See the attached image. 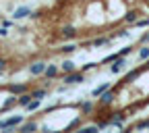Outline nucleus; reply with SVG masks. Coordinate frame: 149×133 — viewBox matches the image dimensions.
<instances>
[{
  "label": "nucleus",
  "mask_w": 149,
  "mask_h": 133,
  "mask_svg": "<svg viewBox=\"0 0 149 133\" xmlns=\"http://www.w3.org/2000/svg\"><path fill=\"white\" fill-rule=\"evenodd\" d=\"M23 125V117L17 115V117H8L4 121H0V131H6V129H15V127H21Z\"/></svg>",
  "instance_id": "obj_1"
},
{
  "label": "nucleus",
  "mask_w": 149,
  "mask_h": 133,
  "mask_svg": "<svg viewBox=\"0 0 149 133\" xmlns=\"http://www.w3.org/2000/svg\"><path fill=\"white\" fill-rule=\"evenodd\" d=\"M62 81H64L66 85H74V83L85 81V75H83V71H81V73H77V71H72V73H62Z\"/></svg>",
  "instance_id": "obj_2"
},
{
  "label": "nucleus",
  "mask_w": 149,
  "mask_h": 133,
  "mask_svg": "<svg viewBox=\"0 0 149 133\" xmlns=\"http://www.w3.org/2000/svg\"><path fill=\"white\" fill-rule=\"evenodd\" d=\"M46 63L44 61H37V63H33V65H29V73L33 75V77H40V75H44L46 73Z\"/></svg>",
  "instance_id": "obj_3"
},
{
  "label": "nucleus",
  "mask_w": 149,
  "mask_h": 133,
  "mask_svg": "<svg viewBox=\"0 0 149 133\" xmlns=\"http://www.w3.org/2000/svg\"><path fill=\"white\" fill-rule=\"evenodd\" d=\"M143 71H147V67H145V65H143V67H139V69H133L128 75H124V77H122V83H133V81L139 77V75H141Z\"/></svg>",
  "instance_id": "obj_4"
},
{
  "label": "nucleus",
  "mask_w": 149,
  "mask_h": 133,
  "mask_svg": "<svg viewBox=\"0 0 149 133\" xmlns=\"http://www.w3.org/2000/svg\"><path fill=\"white\" fill-rule=\"evenodd\" d=\"M112 102H114V89H106L100 96V106H110Z\"/></svg>",
  "instance_id": "obj_5"
},
{
  "label": "nucleus",
  "mask_w": 149,
  "mask_h": 133,
  "mask_svg": "<svg viewBox=\"0 0 149 133\" xmlns=\"http://www.w3.org/2000/svg\"><path fill=\"white\" fill-rule=\"evenodd\" d=\"M124 121H126V112H114L110 117V125H114V127H122Z\"/></svg>",
  "instance_id": "obj_6"
},
{
  "label": "nucleus",
  "mask_w": 149,
  "mask_h": 133,
  "mask_svg": "<svg viewBox=\"0 0 149 133\" xmlns=\"http://www.w3.org/2000/svg\"><path fill=\"white\" fill-rule=\"evenodd\" d=\"M33 11L29 8V6H21V8H17L15 13H13V19L15 21H19V19H25V17H29Z\"/></svg>",
  "instance_id": "obj_7"
},
{
  "label": "nucleus",
  "mask_w": 149,
  "mask_h": 133,
  "mask_svg": "<svg viewBox=\"0 0 149 133\" xmlns=\"http://www.w3.org/2000/svg\"><path fill=\"white\" fill-rule=\"evenodd\" d=\"M8 89H10V94H15V96H21V94H25L29 89V85L27 83H17V85H8Z\"/></svg>",
  "instance_id": "obj_8"
},
{
  "label": "nucleus",
  "mask_w": 149,
  "mask_h": 133,
  "mask_svg": "<svg viewBox=\"0 0 149 133\" xmlns=\"http://www.w3.org/2000/svg\"><path fill=\"white\" fill-rule=\"evenodd\" d=\"M60 33H62V37H64V40H72V37H77V29H74V27H70V25L62 27V29H60Z\"/></svg>",
  "instance_id": "obj_9"
},
{
  "label": "nucleus",
  "mask_w": 149,
  "mask_h": 133,
  "mask_svg": "<svg viewBox=\"0 0 149 133\" xmlns=\"http://www.w3.org/2000/svg\"><path fill=\"white\" fill-rule=\"evenodd\" d=\"M56 75H58V67H56V65H48V67H46V73H44V77H46V79H54Z\"/></svg>",
  "instance_id": "obj_10"
},
{
  "label": "nucleus",
  "mask_w": 149,
  "mask_h": 133,
  "mask_svg": "<svg viewBox=\"0 0 149 133\" xmlns=\"http://www.w3.org/2000/svg\"><path fill=\"white\" fill-rule=\"evenodd\" d=\"M19 131H21V133H29V131H37V123H33V121H29V123H23L21 127H19Z\"/></svg>",
  "instance_id": "obj_11"
},
{
  "label": "nucleus",
  "mask_w": 149,
  "mask_h": 133,
  "mask_svg": "<svg viewBox=\"0 0 149 133\" xmlns=\"http://www.w3.org/2000/svg\"><path fill=\"white\" fill-rule=\"evenodd\" d=\"M139 21V11H130L124 15V23H137Z\"/></svg>",
  "instance_id": "obj_12"
},
{
  "label": "nucleus",
  "mask_w": 149,
  "mask_h": 133,
  "mask_svg": "<svg viewBox=\"0 0 149 133\" xmlns=\"http://www.w3.org/2000/svg\"><path fill=\"white\" fill-rule=\"evenodd\" d=\"M31 100H33L31 91H25V94H21V96H19V106H27Z\"/></svg>",
  "instance_id": "obj_13"
},
{
  "label": "nucleus",
  "mask_w": 149,
  "mask_h": 133,
  "mask_svg": "<svg viewBox=\"0 0 149 133\" xmlns=\"http://www.w3.org/2000/svg\"><path fill=\"white\" fill-rule=\"evenodd\" d=\"M15 104H19V98H15V94H13L10 98H6V100H4V106H2V110H8V108H13Z\"/></svg>",
  "instance_id": "obj_14"
},
{
  "label": "nucleus",
  "mask_w": 149,
  "mask_h": 133,
  "mask_svg": "<svg viewBox=\"0 0 149 133\" xmlns=\"http://www.w3.org/2000/svg\"><path fill=\"white\" fill-rule=\"evenodd\" d=\"M106 89H110V87H108V83H102V85H97L95 89H93L91 94H93V98H100V96H102V94H104Z\"/></svg>",
  "instance_id": "obj_15"
},
{
  "label": "nucleus",
  "mask_w": 149,
  "mask_h": 133,
  "mask_svg": "<svg viewBox=\"0 0 149 133\" xmlns=\"http://www.w3.org/2000/svg\"><path fill=\"white\" fill-rule=\"evenodd\" d=\"M60 71H62V73H72V71H74V63H70V61H64V63L60 65Z\"/></svg>",
  "instance_id": "obj_16"
},
{
  "label": "nucleus",
  "mask_w": 149,
  "mask_h": 133,
  "mask_svg": "<svg viewBox=\"0 0 149 133\" xmlns=\"http://www.w3.org/2000/svg\"><path fill=\"white\" fill-rule=\"evenodd\" d=\"M81 123H83V119H81V117H74V119L70 121V125L66 127V131H72V129H79V127H81Z\"/></svg>",
  "instance_id": "obj_17"
},
{
  "label": "nucleus",
  "mask_w": 149,
  "mask_h": 133,
  "mask_svg": "<svg viewBox=\"0 0 149 133\" xmlns=\"http://www.w3.org/2000/svg\"><path fill=\"white\" fill-rule=\"evenodd\" d=\"M46 94H48V87H42V89H33L31 96L37 98V100H42V98H46Z\"/></svg>",
  "instance_id": "obj_18"
},
{
  "label": "nucleus",
  "mask_w": 149,
  "mask_h": 133,
  "mask_svg": "<svg viewBox=\"0 0 149 133\" xmlns=\"http://www.w3.org/2000/svg\"><path fill=\"white\" fill-rule=\"evenodd\" d=\"M128 129H149V119H143V121H139L135 125H130Z\"/></svg>",
  "instance_id": "obj_19"
},
{
  "label": "nucleus",
  "mask_w": 149,
  "mask_h": 133,
  "mask_svg": "<svg viewBox=\"0 0 149 133\" xmlns=\"http://www.w3.org/2000/svg\"><path fill=\"white\" fill-rule=\"evenodd\" d=\"M93 108H95V106H93L91 102H83V104H81V112H83V115H89V112H93Z\"/></svg>",
  "instance_id": "obj_20"
},
{
  "label": "nucleus",
  "mask_w": 149,
  "mask_h": 133,
  "mask_svg": "<svg viewBox=\"0 0 149 133\" xmlns=\"http://www.w3.org/2000/svg\"><path fill=\"white\" fill-rule=\"evenodd\" d=\"M79 131H81V133H97L100 127H97V125H89V127H79Z\"/></svg>",
  "instance_id": "obj_21"
},
{
  "label": "nucleus",
  "mask_w": 149,
  "mask_h": 133,
  "mask_svg": "<svg viewBox=\"0 0 149 133\" xmlns=\"http://www.w3.org/2000/svg\"><path fill=\"white\" fill-rule=\"evenodd\" d=\"M40 102H42V100L33 98V100H31V102H29V104H27L25 108H27V110H37V108H40Z\"/></svg>",
  "instance_id": "obj_22"
},
{
  "label": "nucleus",
  "mask_w": 149,
  "mask_h": 133,
  "mask_svg": "<svg viewBox=\"0 0 149 133\" xmlns=\"http://www.w3.org/2000/svg\"><path fill=\"white\" fill-rule=\"evenodd\" d=\"M112 40V37H95V40H93V46H104V44H108Z\"/></svg>",
  "instance_id": "obj_23"
},
{
  "label": "nucleus",
  "mask_w": 149,
  "mask_h": 133,
  "mask_svg": "<svg viewBox=\"0 0 149 133\" xmlns=\"http://www.w3.org/2000/svg\"><path fill=\"white\" fill-rule=\"evenodd\" d=\"M139 58L141 61H149V48H141L139 50Z\"/></svg>",
  "instance_id": "obj_24"
},
{
  "label": "nucleus",
  "mask_w": 149,
  "mask_h": 133,
  "mask_svg": "<svg viewBox=\"0 0 149 133\" xmlns=\"http://www.w3.org/2000/svg\"><path fill=\"white\" fill-rule=\"evenodd\" d=\"M126 35H128V31H126V29H118L116 33H112L110 37H112V40H114V37H126Z\"/></svg>",
  "instance_id": "obj_25"
},
{
  "label": "nucleus",
  "mask_w": 149,
  "mask_h": 133,
  "mask_svg": "<svg viewBox=\"0 0 149 133\" xmlns=\"http://www.w3.org/2000/svg\"><path fill=\"white\" fill-rule=\"evenodd\" d=\"M95 67H100V65H97V63H87V65H83V69H81V71H83V73H87V71L95 69Z\"/></svg>",
  "instance_id": "obj_26"
},
{
  "label": "nucleus",
  "mask_w": 149,
  "mask_h": 133,
  "mask_svg": "<svg viewBox=\"0 0 149 133\" xmlns=\"http://www.w3.org/2000/svg\"><path fill=\"white\" fill-rule=\"evenodd\" d=\"M74 48H77V46H72V44H66V46H62V48H60V52H66V54H70V52H74Z\"/></svg>",
  "instance_id": "obj_27"
},
{
  "label": "nucleus",
  "mask_w": 149,
  "mask_h": 133,
  "mask_svg": "<svg viewBox=\"0 0 149 133\" xmlns=\"http://www.w3.org/2000/svg\"><path fill=\"white\" fill-rule=\"evenodd\" d=\"M135 25H137V27H147V25H149V17H147V19H139Z\"/></svg>",
  "instance_id": "obj_28"
},
{
  "label": "nucleus",
  "mask_w": 149,
  "mask_h": 133,
  "mask_svg": "<svg viewBox=\"0 0 149 133\" xmlns=\"http://www.w3.org/2000/svg\"><path fill=\"white\" fill-rule=\"evenodd\" d=\"M130 52H133V48L126 46V48H122V50H120V56H126V54H130Z\"/></svg>",
  "instance_id": "obj_29"
},
{
  "label": "nucleus",
  "mask_w": 149,
  "mask_h": 133,
  "mask_svg": "<svg viewBox=\"0 0 149 133\" xmlns=\"http://www.w3.org/2000/svg\"><path fill=\"white\" fill-rule=\"evenodd\" d=\"M6 35H8V27L2 25V27H0V37H6Z\"/></svg>",
  "instance_id": "obj_30"
},
{
  "label": "nucleus",
  "mask_w": 149,
  "mask_h": 133,
  "mask_svg": "<svg viewBox=\"0 0 149 133\" xmlns=\"http://www.w3.org/2000/svg\"><path fill=\"white\" fill-rule=\"evenodd\" d=\"M4 71H6V61L0 58V73H4Z\"/></svg>",
  "instance_id": "obj_31"
},
{
  "label": "nucleus",
  "mask_w": 149,
  "mask_h": 133,
  "mask_svg": "<svg viewBox=\"0 0 149 133\" xmlns=\"http://www.w3.org/2000/svg\"><path fill=\"white\" fill-rule=\"evenodd\" d=\"M141 44H149V33H143L141 35Z\"/></svg>",
  "instance_id": "obj_32"
},
{
  "label": "nucleus",
  "mask_w": 149,
  "mask_h": 133,
  "mask_svg": "<svg viewBox=\"0 0 149 133\" xmlns=\"http://www.w3.org/2000/svg\"><path fill=\"white\" fill-rule=\"evenodd\" d=\"M13 21H15V19H13ZM13 21H8V19H2V25H4V27H10Z\"/></svg>",
  "instance_id": "obj_33"
},
{
  "label": "nucleus",
  "mask_w": 149,
  "mask_h": 133,
  "mask_svg": "<svg viewBox=\"0 0 149 133\" xmlns=\"http://www.w3.org/2000/svg\"><path fill=\"white\" fill-rule=\"evenodd\" d=\"M145 2H147V6H149V0H145Z\"/></svg>",
  "instance_id": "obj_34"
}]
</instances>
